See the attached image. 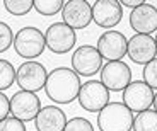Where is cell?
I'll use <instances>...</instances> for the list:
<instances>
[{
    "label": "cell",
    "instance_id": "obj_1",
    "mask_svg": "<svg viewBox=\"0 0 157 131\" xmlns=\"http://www.w3.org/2000/svg\"><path fill=\"white\" fill-rule=\"evenodd\" d=\"M78 73L74 68L68 67H58L50 71L44 85V92L50 100L55 104H70L74 99H78L80 92V78Z\"/></svg>",
    "mask_w": 157,
    "mask_h": 131
},
{
    "label": "cell",
    "instance_id": "obj_2",
    "mask_svg": "<svg viewBox=\"0 0 157 131\" xmlns=\"http://www.w3.org/2000/svg\"><path fill=\"white\" fill-rule=\"evenodd\" d=\"M133 114L126 104L109 102L98 116L99 131H130L133 128Z\"/></svg>",
    "mask_w": 157,
    "mask_h": 131
},
{
    "label": "cell",
    "instance_id": "obj_3",
    "mask_svg": "<svg viewBox=\"0 0 157 131\" xmlns=\"http://www.w3.org/2000/svg\"><path fill=\"white\" fill-rule=\"evenodd\" d=\"M44 48H46V38L38 27L26 26L19 29L14 38V49L21 58L29 60L38 58L43 55Z\"/></svg>",
    "mask_w": 157,
    "mask_h": 131
},
{
    "label": "cell",
    "instance_id": "obj_4",
    "mask_svg": "<svg viewBox=\"0 0 157 131\" xmlns=\"http://www.w3.org/2000/svg\"><path fill=\"white\" fill-rule=\"evenodd\" d=\"M78 104L89 112H101L109 104V90L101 80H87L78 92Z\"/></svg>",
    "mask_w": 157,
    "mask_h": 131
},
{
    "label": "cell",
    "instance_id": "obj_5",
    "mask_svg": "<svg viewBox=\"0 0 157 131\" xmlns=\"http://www.w3.org/2000/svg\"><path fill=\"white\" fill-rule=\"evenodd\" d=\"M48 75L50 73L43 63L29 60L17 68V85L21 87V90L38 92L46 85Z\"/></svg>",
    "mask_w": 157,
    "mask_h": 131
},
{
    "label": "cell",
    "instance_id": "obj_6",
    "mask_svg": "<svg viewBox=\"0 0 157 131\" xmlns=\"http://www.w3.org/2000/svg\"><path fill=\"white\" fill-rule=\"evenodd\" d=\"M41 100L36 92L19 90L10 97V114L21 121H34L41 111Z\"/></svg>",
    "mask_w": 157,
    "mask_h": 131
},
{
    "label": "cell",
    "instance_id": "obj_7",
    "mask_svg": "<svg viewBox=\"0 0 157 131\" xmlns=\"http://www.w3.org/2000/svg\"><path fill=\"white\" fill-rule=\"evenodd\" d=\"M72 68L80 77H92L102 70V56L96 46L84 44L72 55Z\"/></svg>",
    "mask_w": 157,
    "mask_h": 131
},
{
    "label": "cell",
    "instance_id": "obj_8",
    "mask_svg": "<svg viewBox=\"0 0 157 131\" xmlns=\"http://www.w3.org/2000/svg\"><path fill=\"white\" fill-rule=\"evenodd\" d=\"M44 38H46V48L56 55L68 53L77 41L75 31L65 22H53L46 29Z\"/></svg>",
    "mask_w": 157,
    "mask_h": 131
},
{
    "label": "cell",
    "instance_id": "obj_9",
    "mask_svg": "<svg viewBox=\"0 0 157 131\" xmlns=\"http://www.w3.org/2000/svg\"><path fill=\"white\" fill-rule=\"evenodd\" d=\"M123 104H126L132 112H144L154 104V89H150L144 80H133L123 90Z\"/></svg>",
    "mask_w": 157,
    "mask_h": 131
},
{
    "label": "cell",
    "instance_id": "obj_10",
    "mask_svg": "<svg viewBox=\"0 0 157 131\" xmlns=\"http://www.w3.org/2000/svg\"><path fill=\"white\" fill-rule=\"evenodd\" d=\"M101 82L108 90L121 92L128 87L132 80V70L125 61H108L101 70Z\"/></svg>",
    "mask_w": 157,
    "mask_h": 131
},
{
    "label": "cell",
    "instance_id": "obj_11",
    "mask_svg": "<svg viewBox=\"0 0 157 131\" xmlns=\"http://www.w3.org/2000/svg\"><path fill=\"white\" fill-rule=\"evenodd\" d=\"M98 51L108 61H120L128 53V41L120 31H106L99 36L98 39Z\"/></svg>",
    "mask_w": 157,
    "mask_h": 131
},
{
    "label": "cell",
    "instance_id": "obj_12",
    "mask_svg": "<svg viewBox=\"0 0 157 131\" xmlns=\"http://www.w3.org/2000/svg\"><path fill=\"white\" fill-rule=\"evenodd\" d=\"M128 58L137 65L150 63L152 60H155L157 55V44L154 36L149 34H135L128 39Z\"/></svg>",
    "mask_w": 157,
    "mask_h": 131
},
{
    "label": "cell",
    "instance_id": "obj_13",
    "mask_svg": "<svg viewBox=\"0 0 157 131\" xmlns=\"http://www.w3.org/2000/svg\"><path fill=\"white\" fill-rule=\"evenodd\" d=\"M63 22L72 29H86L92 20V5L87 0H68L62 10Z\"/></svg>",
    "mask_w": 157,
    "mask_h": 131
},
{
    "label": "cell",
    "instance_id": "obj_14",
    "mask_svg": "<svg viewBox=\"0 0 157 131\" xmlns=\"http://www.w3.org/2000/svg\"><path fill=\"white\" fill-rule=\"evenodd\" d=\"M121 7V2H118V0H98L92 5V20L99 27H114L123 19Z\"/></svg>",
    "mask_w": 157,
    "mask_h": 131
},
{
    "label": "cell",
    "instance_id": "obj_15",
    "mask_svg": "<svg viewBox=\"0 0 157 131\" xmlns=\"http://www.w3.org/2000/svg\"><path fill=\"white\" fill-rule=\"evenodd\" d=\"M130 27L137 34H152L157 31V9L152 4H144L130 12Z\"/></svg>",
    "mask_w": 157,
    "mask_h": 131
},
{
    "label": "cell",
    "instance_id": "obj_16",
    "mask_svg": "<svg viewBox=\"0 0 157 131\" xmlns=\"http://www.w3.org/2000/svg\"><path fill=\"white\" fill-rule=\"evenodd\" d=\"M67 123V114L58 106H44L34 119V126L38 131H65Z\"/></svg>",
    "mask_w": 157,
    "mask_h": 131
},
{
    "label": "cell",
    "instance_id": "obj_17",
    "mask_svg": "<svg viewBox=\"0 0 157 131\" xmlns=\"http://www.w3.org/2000/svg\"><path fill=\"white\" fill-rule=\"evenodd\" d=\"M133 131H157V111L147 109L133 119Z\"/></svg>",
    "mask_w": 157,
    "mask_h": 131
},
{
    "label": "cell",
    "instance_id": "obj_18",
    "mask_svg": "<svg viewBox=\"0 0 157 131\" xmlns=\"http://www.w3.org/2000/svg\"><path fill=\"white\" fill-rule=\"evenodd\" d=\"M65 2L62 0H34V10L44 17L55 16L60 10H63Z\"/></svg>",
    "mask_w": 157,
    "mask_h": 131
},
{
    "label": "cell",
    "instance_id": "obj_19",
    "mask_svg": "<svg viewBox=\"0 0 157 131\" xmlns=\"http://www.w3.org/2000/svg\"><path fill=\"white\" fill-rule=\"evenodd\" d=\"M16 80H17V73L14 70V67L10 65V61L0 60V90L2 92L7 90Z\"/></svg>",
    "mask_w": 157,
    "mask_h": 131
},
{
    "label": "cell",
    "instance_id": "obj_20",
    "mask_svg": "<svg viewBox=\"0 0 157 131\" xmlns=\"http://www.w3.org/2000/svg\"><path fill=\"white\" fill-rule=\"evenodd\" d=\"M4 7L12 16H26L31 9H34V0H5Z\"/></svg>",
    "mask_w": 157,
    "mask_h": 131
},
{
    "label": "cell",
    "instance_id": "obj_21",
    "mask_svg": "<svg viewBox=\"0 0 157 131\" xmlns=\"http://www.w3.org/2000/svg\"><path fill=\"white\" fill-rule=\"evenodd\" d=\"M142 77H144V82H145L150 89H155L157 90V58L152 60L150 63H147L145 67H144Z\"/></svg>",
    "mask_w": 157,
    "mask_h": 131
},
{
    "label": "cell",
    "instance_id": "obj_22",
    "mask_svg": "<svg viewBox=\"0 0 157 131\" xmlns=\"http://www.w3.org/2000/svg\"><path fill=\"white\" fill-rule=\"evenodd\" d=\"M14 38H16V34L12 32L10 26L5 22H0V51H7L14 44Z\"/></svg>",
    "mask_w": 157,
    "mask_h": 131
},
{
    "label": "cell",
    "instance_id": "obj_23",
    "mask_svg": "<svg viewBox=\"0 0 157 131\" xmlns=\"http://www.w3.org/2000/svg\"><path fill=\"white\" fill-rule=\"evenodd\" d=\"M65 131H94V128H92L89 119L86 118H72L68 119Z\"/></svg>",
    "mask_w": 157,
    "mask_h": 131
},
{
    "label": "cell",
    "instance_id": "obj_24",
    "mask_svg": "<svg viewBox=\"0 0 157 131\" xmlns=\"http://www.w3.org/2000/svg\"><path fill=\"white\" fill-rule=\"evenodd\" d=\"M0 131H26L24 121L17 118H5L0 123Z\"/></svg>",
    "mask_w": 157,
    "mask_h": 131
},
{
    "label": "cell",
    "instance_id": "obj_25",
    "mask_svg": "<svg viewBox=\"0 0 157 131\" xmlns=\"http://www.w3.org/2000/svg\"><path fill=\"white\" fill-rule=\"evenodd\" d=\"M9 112H10V99L4 92H0V118L5 119Z\"/></svg>",
    "mask_w": 157,
    "mask_h": 131
},
{
    "label": "cell",
    "instance_id": "obj_26",
    "mask_svg": "<svg viewBox=\"0 0 157 131\" xmlns=\"http://www.w3.org/2000/svg\"><path fill=\"white\" fill-rule=\"evenodd\" d=\"M145 2L144 0H123L121 5H125V7H130V9H137L140 7V5H144Z\"/></svg>",
    "mask_w": 157,
    "mask_h": 131
},
{
    "label": "cell",
    "instance_id": "obj_27",
    "mask_svg": "<svg viewBox=\"0 0 157 131\" xmlns=\"http://www.w3.org/2000/svg\"><path fill=\"white\" fill-rule=\"evenodd\" d=\"M152 106H154V111H157V94L154 95V104Z\"/></svg>",
    "mask_w": 157,
    "mask_h": 131
},
{
    "label": "cell",
    "instance_id": "obj_28",
    "mask_svg": "<svg viewBox=\"0 0 157 131\" xmlns=\"http://www.w3.org/2000/svg\"><path fill=\"white\" fill-rule=\"evenodd\" d=\"M155 44H157V34H155Z\"/></svg>",
    "mask_w": 157,
    "mask_h": 131
}]
</instances>
